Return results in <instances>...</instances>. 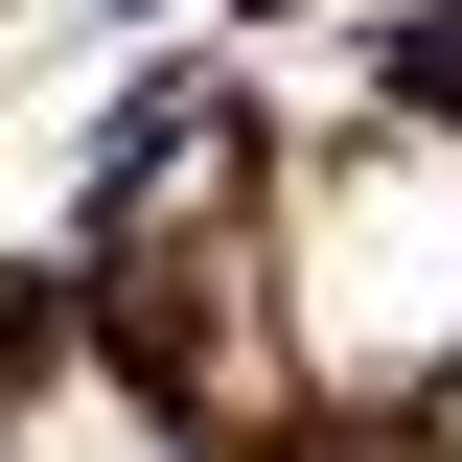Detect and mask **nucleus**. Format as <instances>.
I'll return each instance as SVG.
<instances>
[{
  "mask_svg": "<svg viewBox=\"0 0 462 462\" xmlns=\"http://www.w3.org/2000/svg\"><path fill=\"white\" fill-rule=\"evenodd\" d=\"M300 346L324 370H439L462 346V139H370L300 208Z\"/></svg>",
  "mask_w": 462,
  "mask_h": 462,
  "instance_id": "1",
  "label": "nucleus"
},
{
  "mask_svg": "<svg viewBox=\"0 0 462 462\" xmlns=\"http://www.w3.org/2000/svg\"><path fill=\"white\" fill-rule=\"evenodd\" d=\"M23 462H162V416L116 393V370H69V393H47V416H23Z\"/></svg>",
  "mask_w": 462,
  "mask_h": 462,
  "instance_id": "2",
  "label": "nucleus"
}]
</instances>
